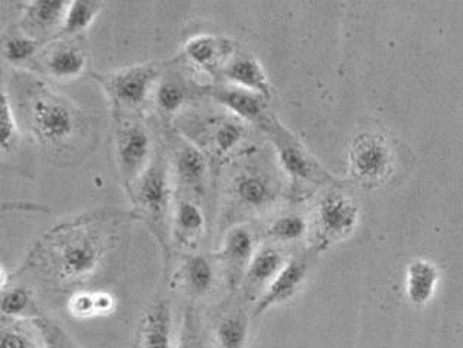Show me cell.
<instances>
[{
  "mask_svg": "<svg viewBox=\"0 0 463 348\" xmlns=\"http://www.w3.org/2000/svg\"><path fill=\"white\" fill-rule=\"evenodd\" d=\"M263 120L266 121L264 127L272 136L273 144H275L276 151H278V155H279V160L282 163V167L285 168V172L294 181L296 179L297 181H308V179H312L313 174L317 170L312 158L304 153L300 145L297 144V140L289 133L285 132L279 123L266 120V118H263Z\"/></svg>",
  "mask_w": 463,
  "mask_h": 348,
  "instance_id": "6",
  "label": "cell"
},
{
  "mask_svg": "<svg viewBox=\"0 0 463 348\" xmlns=\"http://www.w3.org/2000/svg\"><path fill=\"white\" fill-rule=\"evenodd\" d=\"M212 95L219 104L223 105L224 108L231 109L242 120L257 121L264 118L266 98L260 97L257 93L248 92L245 89L233 86V88L217 89Z\"/></svg>",
  "mask_w": 463,
  "mask_h": 348,
  "instance_id": "14",
  "label": "cell"
},
{
  "mask_svg": "<svg viewBox=\"0 0 463 348\" xmlns=\"http://www.w3.org/2000/svg\"><path fill=\"white\" fill-rule=\"evenodd\" d=\"M231 41L223 37L196 36L184 46V53L192 64L204 71L216 70L232 53Z\"/></svg>",
  "mask_w": 463,
  "mask_h": 348,
  "instance_id": "11",
  "label": "cell"
},
{
  "mask_svg": "<svg viewBox=\"0 0 463 348\" xmlns=\"http://www.w3.org/2000/svg\"><path fill=\"white\" fill-rule=\"evenodd\" d=\"M388 149L376 140H366L364 144L357 145L352 156L353 170L362 179H380L383 173L387 172Z\"/></svg>",
  "mask_w": 463,
  "mask_h": 348,
  "instance_id": "17",
  "label": "cell"
},
{
  "mask_svg": "<svg viewBox=\"0 0 463 348\" xmlns=\"http://www.w3.org/2000/svg\"><path fill=\"white\" fill-rule=\"evenodd\" d=\"M86 69V55L71 44H56L46 56V70L60 80H71Z\"/></svg>",
  "mask_w": 463,
  "mask_h": 348,
  "instance_id": "16",
  "label": "cell"
},
{
  "mask_svg": "<svg viewBox=\"0 0 463 348\" xmlns=\"http://www.w3.org/2000/svg\"><path fill=\"white\" fill-rule=\"evenodd\" d=\"M156 107L165 116H173L182 109L186 102V93L180 84L175 83V81H164L156 86Z\"/></svg>",
  "mask_w": 463,
  "mask_h": 348,
  "instance_id": "27",
  "label": "cell"
},
{
  "mask_svg": "<svg viewBox=\"0 0 463 348\" xmlns=\"http://www.w3.org/2000/svg\"><path fill=\"white\" fill-rule=\"evenodd\" d=\"M0 133H2V151H13L18 144V125L14 116L13 104L9 100L8 93L5 90L2 95V112H0Z\"/></svg>",
  "mask_w": 463,
  "mask_h": 348,
  "instance_id": "30",
  "label": "cell"
},
{
  "mask_svg": "<svg viewBox=\"0 0 463 348\" xmlns=\"http://www.w3.org/2000/svg\"><path fill=\"white\" fill-rule=\"evenodd\" d=\"M70 312L77 317H90L99 315L98 303H96V293H80L72 296L70 303Z\"/></svg>",
  "mask_w": 463,
  "mask_h": 348,
  "instance_id": "33",
  "label": "cell"
},
{
  "mask_svg": "<svg viewBox=\"0 0 463 348\" xmlns=\"http://www.w3.org/2000/svg\"><path fill=\"white\" fill-rule=\"evenodd\" d=\"M245 130L241 123L236 121H223L217 126L213 133V144L220 155L229 154L238 146L244 139Z\"/></svg>",
  "mask_w": 463,
  "mask_h": 348,
  "instance_id": "28",
  "label": "cell"
},
{
  "mask_svg": "<svg viewBox=\"0 0 463 348\" xmlns=\"http://www.w3.org/2000/svg\"><path fill=\"white\" fill-rule=\"evenodd\" d=\"M117 158L126 181H139L151 163V137L139 125H126L117 133Z\"/></svg>",
  "mask_w": 463,
  "mask_h": 348,
  "instance_id": "4",
  "label": "cell"
},
{
  "mask_svg": "<svg viewBox=\"0 0 463 348\" xmlns=\"http://www.w3.org/2000/svg\"><path fill=\"white\" fill-rule=\"evenodd\" d=\"M28 125L39 144L58 149L70 144L81 126L80 114L44 88H36L27 102Z\"/></svg>",
  "mask_w": 463,
  "mask_h": 348,
  "instance_id": "1",
  "label": "cell"
},
{
  "mask_svg": "<svg viewBox=\"0 0 463 348\" xmlns=\"http://www.w3.org/2000/svg\"><path fill=\"white\" fill-rule=\"evenodd\" d=\"M287 261L284 256L273 247H263L256 251L247 268V285L259 298L264 289L272 284V280L279 275Z\"/></svg>",
  "mask_w": 463,
  "mask_h": 348,
  "instance_id": "12",
  "label": "cell"
},
{
  "mask_svg": "<svg viewBox=\"0 0 463 348\" xmlns=\"http://www.w3.org/2000/svg\"><path fill=\"white\" fill-rule=\"evenodd\" d=\"M180 348H204L203 344H200V341L196 340L195 336H188L184 341V344Z\"/></svg>",
  "mask_w": 463,
  "mask_h": 348,
  "instance_id": "34",
  "label": "cell"
},
{
  "mask_svg": "<svg viewBox=\"0 0 463 348\" xmlns=\"http://www.w3.org/2000/svg\"><path fill=\"white\" fill-rule=\"evenodd\" d=\"M137 198L152 221L156 223L163 221L170 201V186L163 165H151L142 174L137 183Z\"/></svg>",
  "mask_w": 463,
  "mask_h": 348,
  "instance_id": "8",
  "label": "cell"
},
{
  "mask_svg": "<svg viewBox=\"0 0 463 348\" xmlns=\"http://www.w3.org/2000/svg\"><path fill=\"white\" fill-rule=\"evenodd\" d=\"M224 77L235 88L245 89L260 97L270 98V83L259 61L251 55H240L233 58L224 67Z\"/></svg>",
  "mask_w": 463,
  "mask_h": 348,
  "instance_id": "9",
  "label": "cell"
},
{
  "mask_svg": "<svg viewBox=\"0 0 463 348\" xmlns=\"http://www.w3.org/2000/svg\"><path fill=\"white\" fill-rule=\"evenodd\" d=\"M33 324L39 334L41 348H77L69 333L52 319L34 317Z\"/></svg>",
  "mask_w": 463,
  "mask_h": 348,
  "instance_id": "25",
  "label": "cell"
},
{
  "mask_svg": "<svg viewBox=\"0 0 463 348\" xmlns=\"http://www.w3.org/2000/svg\"><path fill=\"white\" fill-rule=\"evenodd\" d=\"M177 176L184 184L195 188L205 181L207 160L200 149L184 145L176 156Z\"/></svg>",
  "mask_w": 463,
  "mask_h": 348,
  "instance_id": "21",
  "label": "cell"
},
{
  "mask_svg": "<svg viewBox=\"0 0 463 348\" xmlns=\"http://www.w3.org/2000/svg\"><path fill=\"white\" fill-rule=\"evenodd\" d=\"M158 71L152 65H133L120 70L105 79V88L109 97L126 107L137 108L145 104L151 95Z\"/></svg>",
  "mask_w": 463,
  "mask_h": 348,
  "instance_id": "3",
  "label": "cell"
},
{
  "mask_svg": "<svg viewBox=\"0 0 463 348\" xmlns=\"http://www.w3.org/2000/svg\"><path fill=\"white\" fill-rule=\"evenodd\" d=\"M104 254V244L92 229H61L53 238L51 256L56 272L64 279H83L95 272Z\"/></svg>",
  "mask_w": 463,
  "mask_h": 348,
  "instance_id": "2",
  "label": "cell"
},
{
  "mask_svg": "<svg viewBox=\"0 0 463 348\" xmlns=\"http://www.w3.org/2000/svg\"><path fill=\"white\" fill-rule=\"evenodd\" d=\"M30 306H32V293L24 287L5 289L2 294V313L5 316H24Z\"/></svg>",
  "mask_w": 463,
  "mask_h": 348,
  "instance_id": "31",
  "label": "cell"
},
{
  "mask_svg": "<svg viewBox=\"0 0 463 348\" xmlns=\"http://www.w3.org/2000/svg\"><path fill=\"white\" fill-rule=\"evenodd\" d=\"M180 277L188 294L203 296L210 293L214 287L216 272L210 260L204 256H192L184 261Z\"/></svg>",
  "mask_w": 463,
  "mask_h": 348,
  "instance_id": "18",
  "label": "cell"
},
{
  "mask_svg": "<svg viewBox=\"0 0 463 348\" xmlns=\"http://www.w3.org/2000/svg\"><path fill=\"white\" fill-rule=\"evenodd\" d=\"M41 48L36 37L14 36L4 42V56L9 62L21 64L32 60Z\"/></svg>",
  "mask_w": 463,
  "mask_h": 348,
  "instance_id": "29",
  "label": "cell"
},
{
  "mask_svg": "<svg viewBox=\"0 0 463 348\" xmlns=\"http://www.w3.org/2000/svg\"><path fill=\"white\" fill-rule=\"evenodd\" d=\"M306 233H307V221L298 214L279 217L269 228V235L273 240H282V242H294V240H301Z\"/></svg>",
  "mask_w": 463,
  "mask_h": 348,
  "instance_id": "26",
  "label": "cell"
},
{
  "mask_svg": "<svg viewBox=\"0 0 463 348\" xmlns=\"http://www.w3.org/2000/svg\"><path fill=\"white\" fill-rule=\"evenodd\" d=\"M254 254V238L245 226H235L226 233L220 256L223 257V260L232 268L233 277L236 273L240 275L241 268L245 265L248 268Z\"/></svg>",
  "mask_w": 463,
  "mask_h": 348,
  "instance_id": "15",
  "label": "cell"
},
{
  "mask_svg": "<svg viewBox=\"0 0 463 348\" xmlns=\"http://www.w3.org/2000/svg\"><path fill=\"white\" fill-rule=\"evenodd\" d=\"M102 5L100 2H70L69 9L65 14L64 23H62V33L64 34H79L88 30L95 23L96 16L99 15Z\"/></svg>",
  "mask_w": 463,
  "mask_h": 348,
  "instance_id": "22",
  "label": "cell"
},
{
  "mask_svg": "<svg viewBox=\"0 0 463 348\" xmlns=\"http://www.w3.org/2000/svg\"><path fill=\"white\" fill-rule=\"evenodd\" d=\"M70 2L58 0H39L27 6L25 24L34 32L44 33L62 25Z\"/></svg>",
  "mask_w": 463,
  "mask_h": 348,
  "instance_id": "19",
  "label": "cell"
},
{
  "mask_svg": "<svg viewBox=\"0 0 463 348\" xmlns=\"http://www.w3.org/2000/svg\"><path fill=\"white\" fill-rule=\"evenodd\" d=\"M307 277V265L301 260H288L279 275L272 280V284L264 289V293L257 298L254 316H260L273 306L291 300L300 289L304 279Z\"/></svg>",
  "mask_w": 463,
  "mask_h": 348,
  "instance_id": "7",
  "label": "cell"
},
{
  "mask_svg": "<svg viewBox=\"0 0 463 348\" xmlns=\"http://www.w3.org/2000/svg\"><path fill=\"white\" fill-rule=\"evenodd\" d=\"M235 193L241 202L251 209H263L273 201V188L266 177L244 173L235 179Z\"/></svg>",
  "mask_w": 463,
  "mask_h": 348,
  "instance_id": "20",
  "label": "cell"
},
{
  "mask_svg": "<svg viewBox=\"0 0 463 348\" xmlns=\"http://www.w3.org/2000/svg\"><path fill=\"white\" fill-rule=\"evenodd\" d=\"M176 229L180 237L189 240L203 232L205 226L204 212L192 201H180L176 207Z\"/></svg>",
  "mask_w": 463,
  "mask_h": 348,
  "instance_id": "24",
  "label": "cell"
},
{
  "mask_svg": "<svg viewBox=\"0 0 463 348\" xmlns=\"http://www.w3.org/2000/svg\"><path fill=\"white\" fill-rule=\"evenodd\" d=\"M439 285V268L431 261H411L406 272V296L413 306H425L432 300Z\"/></svg>",
  "mask_w": 463,
  "mask_h": 348,
  "instance_id": "13",
  "label": "cell"
},
{
  "mask_svg": "<svg viewBox=\"0 0 463 348\" xmlns=\"http://www.w3.org/2000/svg\"><path fill=\"white\" fill-rule=\"evenodd\" d=\"M0 348H41L24 329L11 324L5 326L0 338Z\"/></svg>",
  "mask_w": 463,
  "mask_h": 348,
  "instance_id": "32",
  "label": "cell"
},
{
  "mask_svg": "<svg viewBox=\"0 0 463 348\" xmlns=\"http://www.w3.org/2000/svg\"><path fill=\"white\" fill-rule=\"evenodd\" d=\"M357 207L345 196L332 193L320 202L317 212V229H319L322 247H327L334 240H343L352 232L357 223Z\"/></svg>",
  "mask_w": 463,
  "mask_h": 348,
  "instance_id": "5",
  "label": "cell"
},
{
  "mask_svg": "<svg viewBox=\"0 0 463 348\" xmlns=\"http://www.w3.org/2000/svg\"><path fill=\"white\" fill-rule=\"evenodd\" d=\"M247 340L248 321L242 313L228 315L217 324V348H245Z\"/></svg>",
  "mask_w": 463,
  "mask_h": 348,
  "instance_id": "23",
  "label": "cell"
},
{
  "mask_svg": "<svg viewBox=\"0 0 463 348\" xmlns=\"http://www.w3.org/2000/svg\"><path fill=\"white\" fill-rule=\"evenodd\" d=\"M139 348H173L172 308L167 301H158L145 315Z\"/></svg>",
  "mask_w": 463,
  "mask_h": 348,
  "instance_id": "10",
  "label": "cell"
}]
</instances>
